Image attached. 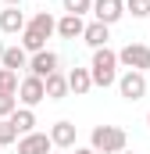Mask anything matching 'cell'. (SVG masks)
Wrapping results in <instances>:
<instances>
[{
  "instance_id": "obj_1",
  "label": "cell",
  "mask_w": 150,
  "mask_h": 154,
  "mask_svg": "<svg viewBox=\"0 0 150 154\" xmlns=\"http://www.w3.org/2000/svg\"><path fill=\"white\" fill-rule=\"evenodd\" d=\"M89 79H93V86H100V90L114 86V79H118V50H111V47L93 50V61H89Z\"/></svg>"
},
{
  "instance_id": "obj_2",
  "label": "cell",
  "mask_w": 150,
  "mask_h": 154,
  "mask_svg": "<svg viewBox=\"0 0 150 154\" xmlns=\"http://www.w3.org/2000/svg\"><path fill=\"white\" fill-rule=\"evenodd\" d=\"M89 147L97 154H118L129 147V136H125V129L122 125H93V133H89Z\"/></svg>"
},
{
  "instance_id": "obj_3",
  "label": "cell",
  "mask_w": 150,
  "mask_h": 154,
  "mask_svg": "<svg viewBox=\"0 0 150 154\" xmlns=\"http://www.w3.org/2000/svg\"><path fill=\"white\" fill-rule=\"evenodd\" d=\"M118 65H125L129 72H150V47L147 43H125L118 50Z\"/></svg>"
},
{
  "instance_id": "obj_4",
  "label": "cell",
  "mask_w": 150,
  "mask_h": 154,
  "mask_svg": "<svg viewBox=\"0 0 150 154\" xmlns=\"http://www.w3.org/2000/svg\"><path fill=\"white\" fill-rule=\"evenodd\" d=\"M114 86H118V93H122V100H129V104H136V100H143L147 97V75L143 72H122V75L114 79Z\"/></svg>"
},
{
  "instance_id": "obj_5",
  "label": "cell",
  "mask_w": 150,
  "mask_h": 154,
  "mask_svg": "<svg viewBox=\"0 0 150 154\" xmlns=\"http://www.w3.org/2000/svg\"><path fill=\"white\" fill-rule=\"evenodd\" d=\"M18 108H36V104H43L46 97H43V79L36 75H22V82H18Z\"/></svg>"
},
{
  "instance_id": "obj_6",
  "label": "cell",
  "mask_w": 150,
  "mask_h": 154,
  "mask_svg": "<svg viewBox=\"0 0 150 154\" xmlns=\"http://www.w3.org/2000/svg\"><path fill=\"white\" fill-rule=\"evenodd\" d=\"M57 65H61V57H57L54 50H39V54H29V68H25V72L36 75V79H46L50 72H61Z\"/></svg>"
},
{
  "instance_id": "obj_7",
  "label": "cell",
  "mask_w": 150,
  "mask_h": 154,
  "mask_svg": "<svg viewBox=\"0 0 150 154\" xmlns=\"http://www.w3.org/2000/svg\"><path fill=\"white\" fill-rule=\"evenodd\" d=\"M122 14H125V0H93V22L114 25L122 22Z\"/></svg>"
},
{
  "instance_id": "obj_8",
  "label": "cell",
  "mask_w": 150,
  "mask_h": 154,
  "mask_svg": "<svg viewBox=\"0 0 150 154\" xmlns=\"http://www.w3.org/2000/svg\"><path fill=\"white\" fill-rule=\"evenodd\" d=\"M46 136H50V143H54L57 151H72V147H75V125L68 122V118H61V122H54Z\"/></svg>"
},
{
  "instance_id": "obj_9",
  "label": "cell",
  "mask_w": 150,
  "mask_h": 154,
  "mask_svg": "<svg viewBox=\"0 0 150 154\" xmlns=\"http://www.w3.org/2000/svg\"><path fill=\"white\" fill-rule=\"evenodd\" d=\"M50 151H54V143H50L46 133H25V136H18V154H50Z\"/></svg>"
},
{
  "instance_id": "obj_10",
  "label": "cell",
  "mask_w": 150,
  "mask_h": 154,
  "mask_svg": "<svg viewBox=\"0 0 150 154\" xmlns=\"http://www.w3.org/2000/svg\"><path fill=\"white\" fill-rule=\"evenodd\" d=\"M22 29H25V14H22V7H4V11H0V32H7V36H22Z\"/></svg>"
},
{
  "instance_id": "obj_11",
  "label": "cell",
  "mask_w": 150,
  "mask_h": 154,
  "mask_svg": "<svg viewBox=\"0 0 150 154\" xmlns=\"http://www.w3.org/2000/svg\"><path fill=\"white\" fill-rule=\"evenodd\" d=\"M7 122H11V129H14L18 136H25V133H36V111H32V108H14Z\"/></svg>"
},
{
  "instance_id": "obj_12",
  "label": "cell",
  "mask_w": 150,
  "mask_h": 154,
  "mask_svg": "<svg viewBox=\"0 0 150 154\" xmlns=\"http://www.w3.org/2000/svg\"><path fill=\"white\" fill-rule=\"evenodd\" d=\"M82 39H86V47L100 50V47H107V39H111V25H104V22H89V25L82 29Z\"/></svg>"
},
{
  "instance_id": "obj_13",
  "label": "cell",
  "mask_w": 150,
  "mask_h": 154,
  "mask_svg": "<svg viewBox=\"0 0 150 154\" xmlns=\"http://www.w3.org/2000/svg\"><path fill=\"white\" fill-rule=\"evenodd\" d=\"M43 97L46 100H64L68 97V79L61 75V72H50V75L43 79Z\"/></svg>"
},
{
  "instance_id": "obj_14",
  "label": "cell",
  "mask_w": 150,
  "mask_h": 154,
  "mask_svg": "<svg viewBox=\"0 0 150 154\" xmlns=\"http://www.w3.org/2000/svg\"><path fill=\"white\" fill-rule=\"evenodd\" d=\"M82 29H86V22L79 18V14H64V18H57V36L61 39H82Z\"/></svg>"
},
{
  "instance_id": "obj_15",
  "label": "cell",
  "mask_w": 150,
  "mask_h": 154,
  "mask_svg": "<svg viewBox=\"0 0 150 154\" xmlns=\"http://www.w3.org/2000/svg\"><path fill=\"white\" fill-rule=\"evenodd\" d=\"M68 93H75V97H86L89 90H93V79H89V68H72L68 72Z\"/></svg>"
},
{
  "instance_id": "obj_16",
  "label": "cell",
  "mask_w": 150,
  "mask_h": 154,
  "mask_svg": "<svg viewBox=\"0 0 150 154\" xmlns=\"http://www.w3.org/2000/svg\"><path fill=\"white\" fill-rule=\"evenodd\" d=\"M25 29L36 32V36H43V39H50V36H54V29H57V18H54L50 11H39L32 22H25Z\"/></svg>"
},
{
  "instance_id": "obj_17",
  "label": "cell",
  "mask_w": 150,
  "mask_h": 154,
  "mask_svg": "<svg viewBox=\"0 0 150 154\" xmlns=\"http://www.w3.org/2000/svg\"><path fill=\"white\" fill-rule=\"evenodd\" d=\"M0 68L22 72V68H29V54H25L22 47H4V54H0Z\"/></svg>"
},
{
  "instance_id": "obj_18",
  "label": "cell",
  "mask_w": 150,
  "mask_h": 154,
  "mask_svg": "<svg viewBox=\"0 0 150 154\" xmlns=\"http://www.w3.org/2000/svg\"><path fill=\"white\" fill-rule=\"evenodd\" d=\"M18 72H11V68H0V93H18Z\"/></svg>"
},
{
  "instance_id": "obj_19",
  "label": "cell",
  "mask_w": 150,
  "mask_h": 154,
  "mask_svg": "<svg viewBox=\"0 0 150 154\" xmlns=\"http://www.w3.org/2000/svg\"><path fill=\"white\" fill-rule=\"evenodd\" d=\"M61 4H64V14H79V18L93 11V0H61Z\"/></svg>"
},
{
  "instance_id": "obj_20",
  "label": "cell",
  "mask_w": 150,
  "mask_h": 154,
  "mask_svg": "<svg viewBox=\"0 0 150 154\" xmlns=\"http://www.w3.org/2000/svg\"><path fill=\"white\" fill-rule=\"evenodd\" d=\"M125 14H132V18H150V0H125Z\"/></svg>"
},
{
  "instance_id": "obj_21",
  "label": "cell",
  "mask_w": 150,
  "mask_h": 154,
  "mask_svg": "<svg viewBox=\"0 0 150 154\" xmlns=\"http://www.w3.org/2000/svg\"><path fill=\"white\" fill-rule=\"evenodd\" d=\"M11 143H18V133L11 129L7 118H0V147H11Z\"/></svg>"
},
{
  "instance_id": "obj_22",
  "label": "cell",
  "mask_w": 150,
  "mask_h": 154,
  "mask_svg": "<svg viewBox=\"0 0 150 154\" xmlns=\"http://www.w3.org/2000/svg\"><path fill=\"white\" fill-rule=\"evenodd\" d=\"M14 108H18V97L14 93H0V118H11Z\"/></svg>"
},
{
  "instance_id": "obj_23",
  "label": "cell",
  "mask_w": 150,
  "mask_h": 154,
  "mask_svg": "<svg viewBox=\"0 0 150 154\" xmlns=\"http://www.w3.org/2000/svg\"><path fill=\"white\" fill-rule=\"evenodd\" d=\"M75 154H97L93 147H75Z\"/></svg>"
},
{
  "instance_id": "obj_24",
  "label": "cell",
  "mask_w": 150,
  "mask_h": 154,
  "mask_svg": "<svg viewBox=\"0 0 150 154\" xmlns=\"http://www.w3.org/2000/svg\"><path fill=\"white\" fill-rule=\"evenodd\" d=\"M4 4H7V7H22V0H4Z\"/></svg>"
},
{
  "instance_id": "obj_25",
  "label": "cell",
  "mask_w": 150,
  "mask_h": 154,
  "mask_svg": "<svg viewBox=\"0 0 150 154\" xmlns=\"http://www.w3.org/2000/svg\"><path fill=\"white\" fill-rule=\"evenodd\" d=\"M118 154H132V151H129V147H125V151H118Z\"/></svg>"
},
{
  "instance_id": "obj_26",
  "label": "cell",
  "mask_w": 150,
  "mask_h": 154,
  "mask_svg": "<svg viewBox=\"0 0 150 154\" xmlns=\"http://www.w3.org/2000/svg\"><path fill=\"white\" fill-rule=\"evenodd\" d=\"M50 154H68V151H50Z\"/></svg>"
},
{
  "instance_id": "obj_27",
  "label": "cell",
  "mask_w": 150,
  "mask_h": 154,
  "mask_svg": "<svg viewBox=\"0 0 150 154\" xmlns=\"http://www.w3.org/2000/svg\"><path fill=\"white\" fill-rule=\"evenodd\" d=\"M0 54H4V43H0Z\"/></svg>"
},
{
  "instance_id": "obj_28",
  "label": "cell",
  "mask_w": 150,
  "mask_h": 154,
  "mask_svg": "<svg viewBox=\"0 0 150 154\" xmlns=\"http://www.w3.org/2000/svg\"><path fill=\"white\" fill-rule=\"evenodd\" d=\"M147 125H150V115H147Z\"/></svg>"
}]
</instances>
